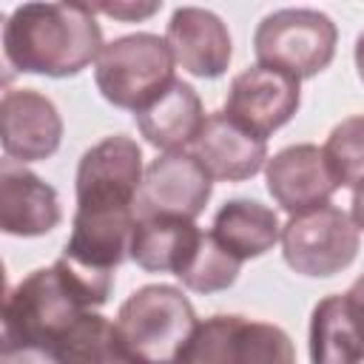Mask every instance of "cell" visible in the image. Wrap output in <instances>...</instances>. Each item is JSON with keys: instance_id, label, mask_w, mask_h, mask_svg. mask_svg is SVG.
Here are the masks:
<instances>
[{"instance_id": "6da1fadb", "label": "cell", "mask_w": 364, "mask_h": 364, "mask_svg": "<svg viewBox=\"0 0 364 364\" xmlns=\"http://www.w3.org/2000/svg\"><path fill=\"white\" fill-rule=\"evenodd\" d=\"M111 284L114 273L85 270L65 256L51 267L31 270L6 296L0 350L54 353L85 313L108 301Z\"/></svg>"}, {"instance_id": "7a4b0ae2", "label": "cell", "mask_w": 364, "mask_h": 364, "mask_svg": "<svg viewBox=\"0 0 364 364\" xmlns=\"http://www.w3.org/2000/svg\"><path fill=\"white\" fill-rule=\"evenodd\" d=\"M91 3H23L3 23V57L20 74L74 77L102 51Z\"/></svg>"}, {"instance_id": "3957f363", "label": "cell", "mask_w": 364, "mask_h": 364, "mask_svg": "<svg viewBox=\"0 0 364 364\" xmlns=\"http://www.w3.org/2000/svg\"><path fill=\"white\" fill-rule=\"evenodd\" d=\"M196 324L193 304L173 284H145L134 290L114 321L136 364H182Z\"/></svg>"}, {"instance_id": "277c9868", "label": "cell", "mask_w": 364, "mask_h": 364, "mask_svg": "<svg viewBox=\"0 0 364 364\" xmlns=\"http://www.w3.org/2000/svg\"><path fill=\"white\" fill-rule=\"evenodd\" d=\"M173 65L165 37L136 31L102 46L94 63V82L111 105L136 114L176 80Z\"/></svg>"}, {"instance_id": "5b68a950", "label": "cell", "mask_w": 364, "mask_h": 364, "mask_svg": "<svg viewBox=\"0 0 364 364\" xmlns=\"http://www.w3.org/2000/svg\"><path fill=\"white\" fill-rule=\"evenodd\" d=\"M338 28L318 9H279L262 17L253 31L259 65L279 68L296 80L321 74L336 57Z\"/></svg>"}, {"instance_id": "8992f818", "label": "cell", "mask_w": 364, "mask_h": 364, "mask_svg": "<svg viewBox=\"0 0 364 364\" xmlns=\"http://www.w3.org/2000/svg\"><path fill=\"white\" fill-rule=\"evenodd\" d=\"M182 364H296V350L279 324L230 313L196 324Z\"/></svg>"}, {"instance_id": "52a82bcc", "label": "cell", "mask_w": 364, "mask_h": 364, "mask_svg": "<svg viewBox=\"0 0 364 364\" xmlns=\"http://www.w3.org/2000/svg\"><path fill=\"white\" fill-rule=\"evenodd\" d=\"M284 262L313 279H327L347 270L358 256V228L350 213L336 205H324L307 213H296L282 225Z\"/></svg>"}, {"instance_id": "ba28073f", "label": "cell", "mask_w": 364, "mask_h": 364, "mask_svg": "<svg viewBox=\"0 0 364 364\" xmlns=\"http://www.w3.org/2000/svg\"><path fill=\"white\" fill-rule=\"evenodd\" d=\"M142 148L125 134H114L91 145L77 165V208L136 210L142 188Z\"/></svg>"}, {"instance_id": "9c48e42d", "label": "cell", "mask_w": 364, "mask_h": 364, "mask_svg": "<svg viewBox=\"0 0 364 364\" xmlns=\"http://www.w3.org/2000/svg\"><path fill=\"white\" fill-rule=\"evenodd\" d=\"M213 193V179L191 151L159 154L142 176L136 196V219L179 216L196 219Z\"/></svg>"}, {"instance_id": "30bf717a", "label": "cell", "mask_w": 364, "mask_h": 364, "mask_svg": "<svg viewBox=\"0 0 364 364\" xmlns=\"http://www.w3.org/2000/svg\"><path fill=\"white\" fill-rule=\"evenodd\" d=\"M301 102V80L267 68V65H250L239 71L230 80L228 97H225V114L256 131L259 136H270L282 125L293 119Z\"/></svg>"}, {"instance_id": "8fae6325", "label": "cell", "mask_w": 364, "mask_h": 364, "mask_svg": "<svg viewBox=\"0 0 364 364\" xmlns=\"http://www.w3.org/2000/svg\"><path fill=\"white\" fill-rule=\"evenodd\" d=\"M0 142L6 159L20 165L57 154L63 142V117L57 105L34 88H11L0 100Z\"/></svg>"}, {"instance_id": "7c38bea8", "label": "cell", "mask_w": 364, "mask_h": 364, "mask_svg": "<svg viewBox=\"0 0 364 364\" xmlns=\"http://www.w3.org/2000/svg\"><path fill=\"white\" fill-rule=\"evenodd\" d=\"M264 182L273 202L290 216L330 205L338 182L330 173L324 151L310 142L287 145L264 165Z\"/></svg>"}, {"instance_id": "4fadbf2b", "label": "cell", "mask_w": 364, "mask_h": 364, "mask_svg": "<svg viewBox=\"0 0 364 364\" xmlns=\"http://www.w3.org/2000/svg\"><path fill=\"white\" fill-rule=\"evenodd\" d=\"M210 179L219 182H242L256 176L267 165V139L233 119L225 111L208 114L202 131L188 148Z\"/></svg>"}, {"instance_id": "5bb4252c", "label": "cell", "mask_w": 364, "mask_h": 364, "mask_svg": "<svg viewBox=\"0 0 364 364\" xmlns=\"http://www.w3.org/2000/svg\"><path fill=\"white\" fill-rule=\"evenodd\" d=\"M165 43L173 63L202 80H216L228 71L233 57L230 31L219 14L199 6H179L165 28Z\"/></svg>"}, {"instance_id": "9a60e30c", "label": "cell", "mask_w": 364, "mask_h": 364, "mask_svg": "<svg viewBox=\"0 0 364 364\" xmlns=\"http://www.w3.org/2000/svg\"><path fill=\"white\" fill-rule=\"evenodd\" d=\"M134 225L136 210L77 208L63 256L85 270L114 273L125 259H131Z\"/></svg>"}, {"instance_id": "2e32d148", "label": "cell", "mask_w": 364, "mask_h": 364, "mask_svg": "<svg viewBox=\"0 0 364 364\" xmlns=\"http://www.w3.org/2000/svg\"><path fill=\"white\" fill-rule=\"evenodd\" d=\"M63 219L57 191L14 159L0 162V228L9 236H46Z\"/></svg>"}, {"instance_id": "e0dca14e", "label": "cell", "mask_w": 364, "mask_h": 364, "mask_svg": "<svg viewBox=\"0 0 364 364\" xmlns=\"http://www.w3.org/2000/svg\"><path fill=\"white\" fill-rule=\"evenodd\" d=\"M134 122L156 151H188L205 125V108L191 82L173 80L159 97L134 114Z\"/></svg>"}, {"instance_id": "ac0fdd59", "label": "cell", "mask_w": 364, "mask_h": 364, "mask_svg": "<svg viewBox=\"0 0 364 364\" xmlns=\"http://www.w3.org/2000/svg\"><path fill=\"white\" fill-rule=\"evenodd\" d=\"M364 313L347 293L324 296L310 316V364H361Z\"/></svg>"}, {"instance_id": "d6986e66", "label": "cell", "mask_w": 364, "mask_h": 364, "mask_svg": "<svg viewBox=\"0 0 364 364\" xmlns=\"http://www.w3.org/2000/svg\"><path fill=\"white\" fill-rule=\"evenodd\" d=\"M199 230L191 219L179 216H142L134 225L131 236V262L148 273H173L179 276L191 262L199 239Z\"/></svg>"}, {"instance_id": "ffe728a7", "label": "cell", "mask_w": 364, "mask_h": 364, "mask_svg": "<svg viewBox=\"0 0 364 364\" xmlns=\"http://www.w3.org/2000/svg\"><path fill=\"white\" fill-rule=\"evenodd\" d=\"M210 233L239 262H247L267 253L282 239V225L273 208L256 199H230L216 210Z\"/></svg>"}, {"instance_id": "44dd1931", "label": "cell", "mask_w": 364, "mask_h": 364, "mask_svg": "<svg viewBox=\"0 0 364 364\" xmlns=\"http://www.w3.org/2000/svg\"><path fill=\"white\" fill-rule=\"evenodd\" d=\"M60 364H136L125 350L114 321L100 313H85L51 353Z\"/></svg>"}, {"instance_id": "7402d4cb", "label": "cell", "mask_w": 364, "mask_h": 364, "mask_svg": "<svg viewBox=\"0 0 364 364\" xmlns=\"http://www.w3.org/2000/svg\"><path fill=\"white\" fill-rule=\"evenodd\" d=\"M239 267L242 262L225 250L213 233H202L191 262L185 264V270L176 276L188 290H196V293H219V290H228L236 276H239Z\"/></svg>"}, {"instance_id": "603a6c76", "label": "cell", "mask_w": 364, "mask_h": 364, "mask_svg": "<svg viewBox=\"0 0 364 364\" xmlns=\"http://www.w3.org/2000/svg\"><path fill=\"white\" fill-rule=\"evenodd\" d=\"M321 151L338 188L355 191L358 185H364V114L341 119L330 131Z\"/></svg>"}, {"instance_id": "cb8c5ba5", "label": "cell", "mask_w": 364, "mask_h": 364, "mask_svg": "<svg viewBox=\"0 0 364 364\" xmlns=\"http://www.w3.org/2000/svg\"><path fill=\"white\" fill-rule=\"evenodd\" d=\"M91 9H94V11H102V14H108V17L134 23V20H142V17H151L154 11H159L162 3H97V6H91Z\"/></svg>"}, {"instance_id": "d4e9b609", "label": "cell", "mask_w": 364, "mask_h": 364, "mask_svg": "<svg viewBox=\"0 0 364 364\" xmlns=\"http://www.w3.org/2000/svg\"><path fill=\"white\" fill-rule=\"evenodd\" d=\"M0 364H60L46 350H0Z\"/></svg>"}, {"instance_id": "484cf974", "label": "cell", "mask_w": 364, "mask_h": 364, "mask_svg": "<svg viewBox=\"0 0 364 364\" xmlns=\"http://www.w3.org/2000/svg\"><path fill=\"white\" fill-rule=\"evenodd\" d=\"M350 219L358 230H364V185H358L353 191V202H350Z\"/></svg>"}, {"instance_id": "4316f807", "label": "cell", "mask_w": 364, "mask_h": 364, "mask_svg": "<svg viewBox=\"0 0 364 364\" xmlns=\"http://www.w3.org/2000/svg\"><path fill=\"white\" fill-rule=\"evenodd\" d=\"M347 296H350V299H353V301H355V304H358V310H361V313H364V276H361V279H355V282H353V287H350V290H347Z\"/></svg>"}, {"instance_id": "83f0119b", "label": "cell", "mask_w": 364, "mask_h": 364, "mask_svg": "<svg viewBox=\"0 0 364 364\" xmlns=\"http://www.w3.org/2000/svg\"><path fill=\"white\" fill-rule=\"evenodd\" d=\"M355 71H358V77H361V82H364V31H361L358 40H355Z\"/></svg>"}]
</instances>
